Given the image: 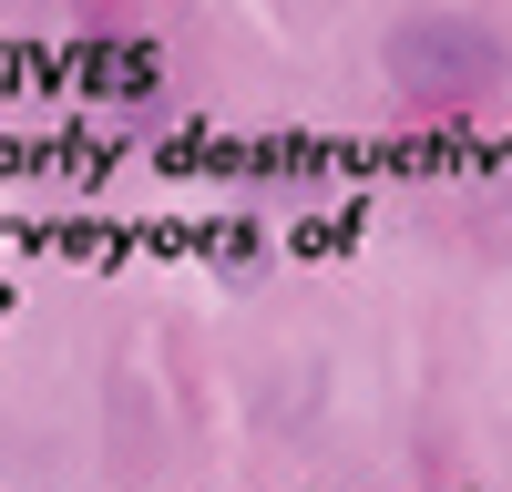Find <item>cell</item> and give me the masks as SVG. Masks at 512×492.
Returning a JSON list of instances; mask_svg holds the SVG:
<instances>
[{
	"label": "cell",
	"instance_id": "cell-1",
	"mask_svg": "<svg viewBox=\"0 0 512 492\" xmlns=\"http://www.w3.org/2000/svg\"><path fill=\"white\" fill-rule=\"evenodd\" d=\"M379 72H390L400 113H420V123H461V113H482L502 82H512V41H502L482 11H420V21L390 31Z\"/></svg>",
	"mask_w": 512,
	"mask_h": 492
}]
</instances>
